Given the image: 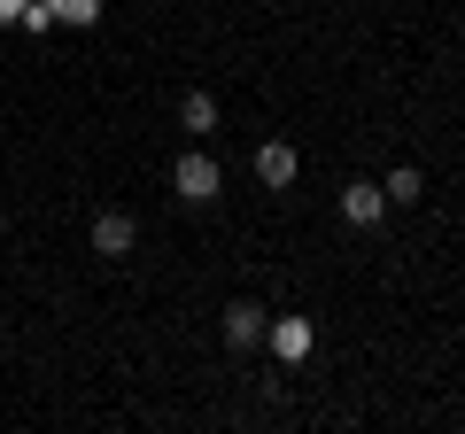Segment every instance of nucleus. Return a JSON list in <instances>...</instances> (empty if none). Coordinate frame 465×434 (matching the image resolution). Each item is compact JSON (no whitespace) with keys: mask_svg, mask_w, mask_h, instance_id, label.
<instances>
[{"mask_svg":"<svg viewBox=\"0 0 465 434\" xmlns=\"http://www.w3.org/2000/svg\"><path fill=\"white\" fill-rule=\"evenodd\" d=\"M171 186H179V202H194V210H210V202L225 194V171H217V155L186 148L179 163H171Z\"/></svg>","mask_w":465,"mask_h":434,"instance_id":"1","label":"nucleus"},{"mask_svg":"<svg viewBox=\"0 0 465 434\" xmlns=\"http://www.w3.org/2000/svg\"><path fill=\"white\" fill-rule=\"evenodd\" d=\"M94 256H133L140 249V217L133 210H94Z\"/></svg>","mask_w":465,"mask_h":434,"instance_id":"2","label":"nucleus"},{"mask_svg":"<svg viewBox=\"0 0 465 434\" xmlns=\"http://www.w3.org/2000/svg\"><path fill=\"white\" fill-rule=\"evenodd\" d=\"M264 326H272L264 302H249V295L217 311V334H225V350H256V341H264Z\"/></svg>","mask_w":465,"mask_h":434,"instance_id":"3","label":"nucleus"},{"mask_svg":"<svg viewBox=\"0 0 465 434\" xmlns=\"http://www.w3.org/2000/svg\"><path fill=\"white\" fill-rule=\"evenodd\" d=\"M264 341H272V357H280V365H302V357H311V318H272L264 326Z\"/></svg>","mask_w":465,"mask_h":434,"instance_id":"4","label":"nucleus"},{"mask_svg":"<svg viewBox=\"0 0 465 434\" xmlns=\"http://www.w3.org/2000/svg\"><path fill=\"white\" fill-rule=\"evenodd\" d=\"M341 217H349V225H381V217H388L381 179H349V186H341Z\"/></svg>","mask_w":465,"mask_h":434,"instance_id":"5","label":"nucleus"},{"mask_svg":"<svg viewBox=\"0 0 465 434\" xmlns=\"http://www.w3.org/2000/svg\"><path fill=\"white\" fill-rule=\"evenodd\" d=\"M295 171H302V155L287 148V140H264V148H256V179H264L272 194H280V186H295Z\"/></svg>","mask_w":465,"mask_h":434,"instance_id":"6","label":"nucleus"},{"mask_svg":"<svg viewBox=\"0 0 465 434\" xmlns=\"http://www.w3.org/2000/svg\"><path fill=\"white\" fill-rule=\"evenodd\" d=\"M381 194H388V210H411V202H427V179H419V163H396L381 179Z\"/></svg>","mask_w":465,"mask_h":434,"instance_id":"7","label":"nucleus"},{"mask_svg":"<svg viewBox=\"0 0 465 434\" xmlns=\"http://www.w3.org/2000/svg\"><path fill=\"white\" fill-rule=\"evenodd\" d=\"M179 124H186V133H217V94H202V85H194V94L179 101Z\"/></svg>","mask_w":465,"mask_h":434,"instance_id":"8","label":"nucleus"},{"mask_svg":"<svg viewBox=\"0 0 465 434\" xmlns=\"http://www.w3.org/2000/svg\"><path fill=\"white\" fill-rule=\"evenodd\" d=\"M39 8H47L54 24H78V32H85V24H101V0H39Z\"/></svg>","mask_w":465,"mask_h":434,"instance_id":"9","label":"nucleus"},{"mask_svg":"<svg viewBox=\"0 0 465 434\" xmlns=\"http://www.w3.org/2000/svg\"><path fill=\"white\" fill-rule=\"evenodd\" d=\"M24 8H32V0H0V24H16V16H24Z\"/></svg>","mask_w":465,"mask_h":434,"instance_id":"10","label":"nucleus"}]
</instances>
